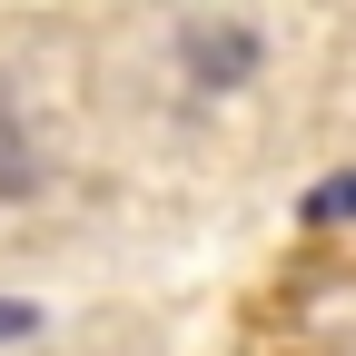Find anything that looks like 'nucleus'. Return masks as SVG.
<instances>
[{"label": "nucleus", "mask_w": 356, "mask_h": 356, "mask_svg": "<svg viewBox=\"0 0 356 356\" xmlns=\"http://www.w3.org/2000/svg\"><path fill=\"white\" fill-rule=\"evenodd\" d=\"M307 218H317V228H327V218H356V178H327V188H307Z\"/></svg>", "instance_id": "nucleus-1"}, {"label": "nucleus", "mask_w": 356, "mask_h": 356, "mask_svg": "<svg viewBox=\"0 0 356 356\" xmlns=\"http://www.w3.org/2000/svg\"><path fill=\"white\" fill-rule=\"evenodd\" d=\"M0 337H30V307H0Z\"/></svg>", "instance_id": "nucleus-2"}]
</instances>
